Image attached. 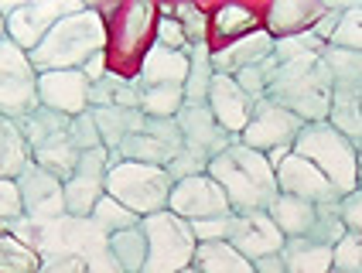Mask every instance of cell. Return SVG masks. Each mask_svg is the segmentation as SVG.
I'll return each instance as SVG.
<instances>
[{
	"label": "cell",
	"mask_w": 362,
	"mask_h": 273,
	"mask_svg": "<svg viewBox=\"0 0 362 273\" xmlns=\"http://www.w3.org/2000/svg\"><path fill=\"white\" fill-rule=\"evenodd\" d=\"M89 106H117V110H141V86L134 79L106 72L89 89Z\"/></svg>",
	"instance_id": "obj_26"
},
{
	"label": "cell",
	"mask_w": 362,
	"mask_h": 273,
	"mask_svg": "<svg viewBox=\"0 0 362 273\" xmlns=\"http://www.w3.org/2000/svg\"><path fill=\"white\" fill-rule=\"evenodd\" d=\"M86 4L79 0H38V4H18L7 18V38L28 55L48 38V31L69 14H79Z\"/></svg>",
	"instance_id": "obj_10"
},
{
	"label": "cell",
	"mask_w": 362,
	"mask_h": 273,
	"mask_svg": "<svg viewBox=\"0 0 362 273\" xmlns=\"http://www.w3.org/2000/svg\"><path fill=\"white\" fill-rule=\"evenodd\" d=\"M106 48V24L96 7H82L79 14L62 18L48 38L31 52L35 72H65V69H82L93 55Z\"/></svg>",
	"instance_id": "obj_2"
},
{
	"label": "cell",
	"mask_w": 362,
	"mask_h": 273,
	"mask_svg": "<svg viewBox=\"0 0 362 273\" xmlns=\"http://www.w3.org/2000/svg\"><path fill=\"white\" fill-rule=\"evenodd\" d=\"M209 110H212V117L219 120V127L226 130V134L243 136V130H246V127H250V120H253L257 103L243 93L240 82H236L233 76L216 72L212 89H209Z\"/></svg>",
	"instance_id": "obj_17"
},
{
	"label": "cell",
	"mask_w": 362,
	"mask_h": 273,
	"mask_svg": "<svg viewBox=\"0 0 362 273\" xmlns=\"http://www.w3.org/2000/svg\"><path fill=\"white\" fill-rule=\"evenodd\" d=\"M212 79H216V65H212V48H209V41L192 45V48H188V82H185V103H209Z\"/></svg>",
	"instance_id": "obj_28"
},
{
	"label": "cell",
	"mask_w": 362,
	"mask_h": 273,
	"mask_svg": "<svg viewBox=\"0 0 362 273\" xmlns=\"http://www.w3.org/2000/svg\"><path fill=\"white\" fill-rule=\"evenodd\" d=\"M332 273H342V270H332Z\"/></svg>",
	"instance_id": "obj_54"
},
{
	"label": "cell",
	"mask_w": 362,
	"mask_h": 273,
	"mask_svg": "<svg viewBox=\"0 0 362 273\" xmlns=\"http://www.w3.org/2000/svg\"><path fill=\"white\" fill-rule=\"evenodd\" d=\"M342 222L349 233H362V188H356L352 195H345L342 202Z\"/></svg>",
	"instance_id": "obj_47"
},
{
	"label": "cell",
	"mask_w": 362,
	"mask_h": 273,
	"mask_svg": "<svg viewBox=\"0 0 362 273\" xmlns=\"http://www.w3.org/2000/svg\"><path fill=\"white\" fill-rule=\"evenodd\" d=\"M209 178L226 192L233 212H267L281 195L277 171L267 154L250 151L240 140H233L222 154L209 161Z\"/></svg>",
	"instance_id": "obj_1"
},
{
	"label": "cell",
	"mask_w": 362,
	"mask_h": 273,
	"mask_svg": "<svg viewBox=\"0 0 362 273\" xmlns=\"http://www.w3.org/2000/svg\"><path fill=\"white\" fill-rule=\"evenodd\" d=\"M304 130V120L294 117L291 110H284L270 99H260L250 127L243 130L240 144H246L250 151H260V154H274V151H294V140Z\"/></svg>",
	"instance_id": "obj_9"
},
{
	"label": "cell",
	"mask_w": 362,
	"mask_h": 273,
	"mask_svg": "<svg viewBox=\"0 0 362 273\" xmlns=\"http://www.w3.org/2000/svg\"><path fill=\"white\" fill-rule=\"evenodd\" d=\"M168 212L181 215L185 222H199V219H216V215H229V198L219 185L209 175L199 178H185L171 188V202H168Z\"/></svg>",
	"instance_id": "obj_12"
},
{
	"label": "cell",
	"mask_w": 362,
	"mask_h": 273,
	"mask_svg": "<svg viewBox=\"0 0 362 273\" xmlns=\"http://www.w3.org/2000/svg\"><path fill=\"white\" fill-rule=\"evenodd\" d=\"M253 267H257V273H287V263H284V256H281V253L263 256V260H257Z\"/></svg>",
	"instance_id": "obj_50"
},
{
	"label": "cell",
	"mask_w": 362,
	"mask_h": 273,
	"mask_svg": "<svg viewBox=\"0 0 362 273\" xmlns=\"http://www.w3.org/2000/svg\"><path fill=\"white\" fill-rule=\"evenodd\" d=\"M72 140H76V147H79V151H93V147H103L100 127H96V117H93V110H86L82 117L72 120Z\"/></svg>",
	"instance_id": "obj_46"
},
{
	"label": "cell",
	"mask_w": 362,
	"mask_h": 273,
	"mask_svg": "<svg viewBox=\"0 0 362 273\" xmlns=\"http://www.w3.org/2000/svg\"><path fill=\"white\" fill-rule=\"evenodd\" d=\"M7 38V18H4V14H0V41Z\"/></svg>",
	"instance_id": "obj_51"
},
{
	"label": "cell",
	"mask_w": 362,
	"mask_h": 273,
	"mask_svg": "<svg viewBox=\"0 0 362 273\" xmlns=\"http://www.w3.org/2000/svg\"><path fill=\"white\" fill-rule=\"evenodd\" d=\"M328 45L362 52V7H345L342 21H339V31H335V38L328 41Z\"/></svg>",
	"instance_id": "obj_39"
},
{
	"label": "cell",
	"mask_w": 362,
	"mask_h": 273,
	"mask_svg": "<svg viewBox=\"0 0 362 273\" xmlns=\"http://www.w3.org/2000/svg\"><path fill=\"white\" fill-rule=\"evenodd\" d=\"M18 127H21L24 144H28V151H38V147H45V144H52V140H59V136L69 134V130H72V117L38 106L35 113H28L24 120H18Z\"/></svg>",
	"instance_id": "obj_25"
},
{
	"label": "cell",
	"mask_w": 362,
	"mask_h": 273,
	"mask_svg": "<svg viewBox=\"0 0 362 273\" xmlns=\"http://www.w3.org/2000/svg\"><path fill=\"white\" fill-rule=\"evenodd\" d=\"M38 273H89V267L79 256H45Z\"/></svg>",
	"instance_id": "obj_48"
},
{
	"label": "cell",
	"mask_w": 362,
	"mask_h": 273,
	"mask_svg": "<svg viewBox=\"0 0 362 273\" xmlns=\"http://www.w3.org/2000/svg\"><path fill=\"white\" fill-rule=\"evenodd\" d=\"M281 256L287 263V273H332L335 267V250L311 239H287Z\"/></svg>",
	"instance_id": "obj_24"
},
{
	"label": "cell",
	"mask_w": 362,
	"mask_h": 273,
	"mask_svg": "<svg viewBox=\"0 0 362 273\" xmlns=\"http://www.w3.org/2000/svg\"><path fill=\"white\" fill-rule=\"evenodd\" d=\"M154 31H158V45H164V48H175V52H188L192 48L181 21L175 18V7H161V21L154 24Z\"/></svg>",
	"instance_id": "obj_40"
},
{
	"label": "cell",
	"mask_w": 362,
	"mask_h": 273,
	"mask_svg": "<svg viewBox=\"0 0 362 273\" xmlns=\"http://www.w3.org/2000/svg\"><path fill=\"white\" fill-rule=\"evenodd\" d=\"M147 236H144V226H134V229H123V233L110 236V253L120 263L123 273H144V263H147Z\"/></svg>",
	"instance_id": "obj_32"
},
{
	"label": "cell",
	"mask_w": 362,
	"mask_h": 273,
	"mask_svg": "<svg viewBox=\"0 0 362 273\" xmlns=\"http://www.w3.org/2000/svg\"><path fill=\"white\" fill-rule=\"evenodd\" d=\"M267 99L291 110L304 123H325L332 110V76L322 59L301 62V65H277Z\"/></svg>",
	"instance_id": "obj_3"
},
{
	"label": "cell",
	"mask_w": 362,
	"mask_h": 273,
	"mask_svg": "<svg viewBox=\"0 0 362 273\" xmlns=\"http://www.w3.org/2000/svg\"><path fill=\"white\" fill-rule=\"evenodd\" d=\"M325 45L315 31H304V35H291V38H281L274 45V59L277 65H301V62H318L325 55Z\"/></svg>",
	"instance_id": "obj_34"
},
{
	"label": "cell",
	"mask_w": 362,
	"mask_h": 273,
	"mask_svg": "<svg viewBox=\"0 0 362 273\" xmlns=\"http://www.w3.org/2000/svg\"><path fill=\"white\" fill-rule=\"evenodd\" d=\"M181 273H199V270H195V267H188V270H181Z\"/></svg>",
	"instance_id": "obj_53"
},
{
	"label": "cell",
	"mask_w": 362,
	"mask_h": 273,
	"mask_svg": "<svg viewBox=\"0 0 362 273\" xmlns=\"http://www.w3.org/2000/svg\"><path fill=\"white\" fill-rule=\"evenodd\" d=\"M89 89H93V82L82 76V69L41 72L38 76V103L45 110L65 113V117H72V120L89 110Z\"/></svg>",
	"instance_id": "obj_14"
},
{
	"label": "cell",
	"mask_w": 362,
	"mask_h": 273,
	"mask_svg": "<svg viewBox=\"0 0 362 273\" xmlns=\"http://www.w3.org/2000/svg\"><path fill=\"white\" fill-rule=\"evenodd\" d=\"M294 154L311 161L342 198L359 188V147L332 123H304V130L294 140Z\"/></svg>",
	"instance_id": "obj_4"
},
{
	"label": "cell",
	"mask_w": 362,
	"mask_h": 273,
	"mask_svg": "<svg viewBox=\"0 0 362 273\" xmlns=\"http://www.w3.org/2000/svg\"><path fill=\"white\" fill-rule=\"evenodd\" d=\"M188 82V52H175L164 45H151L141 59V72H137V86L141 89H185Z\"/></svg>",
	"instance_id": "obj_18"
},
{
	"label": "cell",
	"mask_w": 362,
	"mask_h": 273,
	"mask_svg": "<svg viewBox=\"0 0 362 273\" xmlns=\"http://www.w3.org/2000/svg\"><path fill=\"white\" fill-rule=\"evenodd\" d=\"M192 267L199 273H257V267L229 243H199Z\"/></svg>",
	"instance_id": "obj_27"
},
{
	"label": "cell",
	"mask_w": 362,
	"mask_h": 273,
	"mask_svg": "<svg viewBox=\"0 0 362 273\" xmlns=\"http://www.w3.org/2000/svg\"><path fill=\"white\" fill-rule=\"evenodd\" d=\"M359 188H362V147H359Z\"/></svg>",
	"instance_id": "obj_52"
},
{
	"label": "cell",
	"mask_w": 362,
	"mask_h": 273,
	"mask_svg": "<svg viewBox=\"0 0 362 273\" xmlns=\"http://www.w3.org/2000/svg\"><path fill=\"white\" fill-rule=\"evenodd\" d=\"M322 62L328 69V76H332V93H356V96H362V52L328 45Z\"/></svg>",
	"instance_id": "obj_23"
},
{
	"label": "cell",
	"mask_w": 362,
	"mask_h": 273,
	"mask_svg": "<svg viewBox=\"0 0 362 273\" xmlns=\"http://www.w3.org/2000/svg\"><path fill=\"white\" fill-rule=\"evenodd\" d=\"M178 127H181V136H185V147L202 157H209V161L216 154H222L233 140H240V136L222 130L219 120L212 117V110H209V103H185V110L178 113Z\"/></svg>",
	"instance_id": "obj_16"
},
{
	"label": "cell",
	"mask_w": 362,
	"mask_h": 273,
	"mask_svg": "<svg viewBox=\"0 0 362 273\" xmlns=\"http://www.w3.org/2000/svg\"><path fill=\"white\" fill-rule=\"evenodd\" d=\"M41 256L14 233H0V273H38Z\"/></svg>",
	"instance_id": "obj_36"
},
{
	"label": "cell",
	"mask_w": 362,
	"mask_h": 273,
	"mask_svg": "<svg viewBox=\"0 0 362 273\" xmlns=\"http://www.w3.org/2000/svg\"><path fill=\"white\" fill-rule=\"evenodd\" d=\"M38 106V72L31 65V55L11 38H4L0 41V117L24 120Z\"/></svg>",
	"instance_id": "obj_7"
},
{
	"label": "cell",
	"mask_w": 362,
	"mask_h": 273,
	"mask_svg": "<svg viewBox=\"0 0 362 273\" xmlns=\"http://www.w3.org/2000/svg\"><path fill=\"white\" fill-rule=\"evenodd\" d=\"M171 188H175V181L164 168H151V164H137V161H117L106 175V195L117 198L141 219L168 212Z\"/></svg>",
	"instance_id": "obj_5"
},
{
	"label": "cell",
	"mask_w": 362,
	"mask_h": 273,
	"mask_svg": "<svg viewBox=\"0 0 362 273\" xmlns=\"http://www.w3.org/2000/svg\"><path fill=\"white\" fill-rule=\"evenodd\" d=\"M212 31H216L226 45H233V41H240L257 31V14L246 11V7H236V4H226V7L216 11V18H212Z\"/></svg>",
	"instance_id": "obj_35"
},
{
	"label": "cell",
	"mask_w": 362,
	"mask_h": 273,
	"mask_svg": "<svg viewBox=\"0 0 362 273\" xmlns=\"http://www.w3.org/2000/svg\"><path fill=\"white\" fill-rule=\"evenodd\" d=\"M89 219H93V222H96L106 236L123 233V229H134V226H141V222H144L137 212H130L127 205H120L117 198H110V195L100 198V205L93 209V215H89Z\"/></svg>",
	"instance_id": "obj_38"
},
{
	"label": "cell",
	"mask_w": 362,
	"mask_h": 273,
	"mask_svg": "<svg viewBox=\"0 0 362 273\" xmlns=\"http://www.w3.org/2000/svg\"><path fill=\"white\" fill-rule=\"evenodd\" d=\"M342 273H362V233H345V239L335 246V267Z\"/></svg>",
	"instance_id": "obj_43"
},
{
	"label": "cell",
	"mask_w": 362,
	"mask_h": 273,
	"mask_svg": "<svg viewBox=\"0 0 362 273\" xmlns=\"http://www.w3.org/2000/svg\"><path fill=\"white\" fill-rule=\"evenodd\" d=\"M274 171H277V188H281V195L304 198V202H311V205H328V202H339V198H342L335 192V185H332L311 161L298 157L294 151L284 157Z\"/></svg>",
	"instance_id": "obj_13"
},
{
	"label": "cell",
	"mask_w": 362,
	"mask_h": 273,
	"mask_svg": "<svg viewBox=\"0 0 362 273\" xmlns=\"http://www.w3.org/2000/svg\"><path fill=\"white\" fill-rule=\"evenodd\" d=\"M89 110H93V117H96L100 140L110 154H113L130 134H137L144 127V120H147L141 110H117V106H89Z\"/></svg>",
	"instance_id": "obj_22"
},
{
	"label": "cell",
	"mask_w": 362,
	"mask_h": 273,
	"mask_svg": "<svg viewBox=\"0 0 362 273\" xmlns=\"http://www.w3.org/2000/svg\"><path fill=\"white\" fill-rule=\"evenodd\" d=\"M185 110V89H141V113L151 120H178Z\"/></svg>",
	"instance_id": "obj_37"
},
{
	"label": "cell",
	"mask_w": 362,
	"mask_h": 273,
	"mask_svg": "<svg viewBox=\"0 0 362 273\" xmlns=\"http://www.w3.org/2000/svg\"><path fill=\"white\" fill-rule=\"evenodd\" d=\"M82 76L89 79V82H100L103 76H106V52H100V55H93V59L82 65Z\"/></svg>",
	"instance_id": "obj_49"
},
{
	"label": "cell",
	"mask_w": 362,
	"mask_h": 273,
	"mask_svg": "<svg viewBox=\"0 0 362 273\" xmlns=\"http://www.w3.org/2000/svg\"><path fill=\"white\" fill-rule=\"evenodd\" d=\"M274 45H277V38L267 28H257L253 35L233 41V45H222L219 52H212V65L222 76H236V72L250 69V65H260V62L274 59Z\"/></svg>",
	"instance_id": "obj_19"
},
{
	"label": "cell",
	"mask_w": 362,
	"mask_h": 273,
	"mask_svg": "<svg viewBox=\"0 0 362 273\" xmlns=\"http://www.w3.org/2000/svg\"><path fill=\"white\" fill-rule=\"evenodd\" d=\"M14 181H18L28 219L45 222V219H62L65 215V181L62 178H55L52 171H45V168H38L31 161Z\"/></svg>",
	"instance_id": "obj_11"
},
{
	"label": "cell",
	"mask_w": 362,
	"mask_h": 273,
	"mask_svg": "<svg viewBox=\"0 0 362 273\" xmlns=\"http://www.w3.org/2000/svg\"><path fill=\"white\" fill-rule=\"evenodd\" d=\"M147 236V263L144 273H181L195 263L199 239L192 236V226L175 212L147 215L141 222Z\"/></svg>",
	"instance_id": "obj_6"
},
{
	"label": "cell",
	"mask_w": 362,
	"mask_h": 273,
	"mask_svg": "<svg viewBox=\"0 0 362 273\" xmlns=\"http://www.w3.org/2000/svg\"><path fill=\"white\" fill-rule=\"evenodd\" d=\"M168 175H171V181L178 185V181H185V178H199V175H209V157H202V154H195V151H181L168 168H164Z\"/></svg>",
	"instance_id": "obj_44"
},
{
	"label": "cell",
	"mask_w": 362,
	"mask_h": 273,
	"mask_svg": "<svg viewBox=\"0 0 362 273\" xmlns=\"http://www.w3.org/2000/svg\"><path fill=\"white\" fill-rule=\"evenodd\" d=\"M18 219H24V202H21L18 181L14 178H0V222L14 226Z\"/></svg>",
	"instance_id": "obj_45"
},
{
	"label": "cell",
	"mask_w": 362,
	"mask_h": 273,
	"mask_svg": "<svg viewBox=\"0 0 362 273\" xmlns=\"http://www.w3.org/2000/svg\"><path fill=\"white\" fill-rule=\"evenodd\" d=\"M103 195H106V178L72 175L65 181V215H72V219H89L93 209L100 205Z\"/></svg>",
	"instance_id": "obj_30"
},
{
	"label": "cell",
	"mask_w": 362,
	"mask_h": 273,
	"mask_svg": "<svg viewBox=\"0 0 362 273\" xmlns=\"http://www.w3.org/2000/svg\"><path fill=\"white\" fill-rule=\"evenodd\" d=\"M233 219H236V212L216 215V219H199V222H188V226H192V236H195L199 243H229Z\"/></svg>",
	"instance_id": "obj_42"
},
{
	"label": "cell",
	"mask_w": 362,
	"mask_h": 273,
	"mask_svg": "<svg viewBox=\"0 0 362 273\" xmlns=\"http://www.w3.org/2000/svg\"><path fill=\"white\" fill-rule=\"evenodd\" d=\"M175 18L181 21V28H185V35L192 45H202V41H209V14L195 7V4H175Z\"/></svg>",
	"instance_id": "obj_41"
},
{
	"label": "cell",
	"mask_w": 362,
	"mask_h": 273,
	"mask_svg": "<svg viewBox=\"0 0 362 273\" xmlns=\"http://www.w3.org/2000/svg\"><path fill=\"white\" fill-rule=\"evenodd\" d=\"M284 239L281 229L274 226V219L267 212H236L233 219V233H229V246L243 253L250 263H257L263 256L284 253Z\"/></svg>",
	"instance_id": "obj_15"
},
{
	"label": "cell",
	"mask_w": 362,
	"mask_h": 273,
	"mask_svg": "<svg viewBox=\"0 0 362 273\" xmlns=\"http://www.w3.org/2000/svg\"><path fill=\"white\" fill-rule=\"evenodd\" d=\"M181 151H185V136H181L178 120L147 117L141 130L127 136L110 157H113V164L117 161H137V164H151V168H168Z\"/></svg>",
	"instance_id": "obj_8"
},
{
	"label": "cell",
	"mask_w": 362,
	"mask_h": 273,
	"mask_svg": "<svg viewBox=\"0 0 362 273\" xmlns=\"http://www.w3.org/2000/svg\"><path fill=\"white\" fill-rule=\"evenodd\" d=\"M31 164V151L21 136L18 120L0 117V178H18Z\"/></svg>",
	"instance_id": "obj_31"
},
{
	"label": "cell",
	"mask_w": 362,
	"mask_h": 273,
	"mask_svg": "<svg viewBox=\"0 0 362 273\" xmlns=\"http://www.w3.org/2000/svg\"><path fill=\"white\" fill-rule=\"evenodd\" d=\"M342 136H349L356 147H362V96L356 93H332V110L328 120Z\"/></svg>",
	"instance_id": "obj_33"
},
{
	"label": "cell",
	"mask_w": 362,
	"mask_h": 273,
	"mask_svg": "<svg viewBox=\"0 0 362 273\" xmlns=\"http://www.w3.org/2000/svg\"><path fill=\"white\" fill-rule=\"evenodd\" d=\"M328 11L325 4H315V0H277L270 11H267V31L274 38H291V35H304L311 31L322 14Z\"/></svg>",
	"instance_id": "obj_20"
},
{
	"label": "cell",
	"mask_w": 362,
	"mask_h": 273,
	"mask_svg": "<svg viewBox=\"0 0 362 273\" xmlns=\"http://www.w3.org/2000/svg\"><path fill=\"white\" fill-rule=\"evenodd\" d=\"M79 147H76V140H72V130L59 140H52V144H45L38 151H31V161L45 168V171H52L55 178L62 181H69V178L76 175V164H79Z\"/></svg>",
	"instance_id": "obj_29"
},
{
	"label": "cell",
	"mask_w": 362,
	"mask_h": 273,
	"mask_svg": "<svg viewBox=\"0 0 362 273\" xmlns=\"http://www.w3.org/2000/svg\"><path fill=\"white\" fill-rule=\"evenodd\" d=\"M267 215L274 219V226L281 229L284 239H308L318 226V205L294 195H277L274 205L267 209Z\"/></svg>",
	"instance_id": "obj_21"
}]
</instances>
